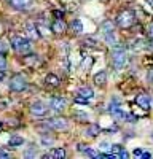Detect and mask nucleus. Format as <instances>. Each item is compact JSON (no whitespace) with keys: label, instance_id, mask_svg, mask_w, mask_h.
Here are the masks:
<instances>
[{"label":"nucleus","instance_id":"f257e3e1","mask_svg":"<svg viewBox=\"0 0 153 159\" xmlns=\"http://www.w3.org/2000/svg\"><path fill=\"white\" fill-rule=\"evenodd\" d=\"M10 43H11V48L16 52H19V54H27L30 51V46H32L30 40L27 37H21V35H13Z\"/></svg>","mask_w":153,"mask_h":159},{"label":"nucleus","instance_id":"f03ea898","mask_svg":"<svg viewBox=\"0 0 153 159\" xmlns=\"http://www.w3.org/2000/svg\"><path fill=\"white\" fill-rule=\"evenodd\" d=\"M117 24L121 29H131L136 24V16H134L132 10H123L117 16Z\"/></svg>","mask_w":153,"mask_h":159},{"label":"nucleus","instance_id":"7ed1b4c3","mask_svg":"<svg viewBox=\"0 0 153 159\" xmlns=\"http://www.w3.org/2000/svg\"><path fill=\"white\" fill-rule=\"evenodd\" d=\"M126 64V51L123 46H115L112 49V65L115 70L123 69V65Z\"/></svg>","mask_w":153,"mask_h":159},{"label":"nucleus","instance_id":"20e7f679","mask_svg":"<svg viewBox=\"0 0 153 159\" xmlns=\"http://www.w3.org/2000/svg\"><path fill=\"white\" fill-rule=\"evenodd\" d=\"M100 32L104 34L107 43L110 45H117V38H115V24L112 21H104L100 25Z\"/></svg>","mask_w":153,"mask_h":159},{"label":"nucleus","instance_id":"39448f33","mask_svg":"<svg viewBox=\"0 0 153 159\" xmlns=\"http://www.w3.org/2000/svg\"><path fill=\"white\" fill-rule=\"evenodd\" d=\"M26 88H27V80H26L21 73L13 75L10 80V89L13 92H22Z\"/></svg>","mask_w":153,"mask_h":159},{"label":"nucleus","instance_id":"423d86ee","mask_svg":"<svg viewBox=\"0 0 153 159\" xmlns=\"http://www.w3.org/2000/svg\"><path fill=\"white\" fill-rule=\"evenodd\" d=\"M46 126L49 129H54V130H66L69 127V123L64 118H51L46 121Z\"/></svg>","mask_w":153,"mask_h":159},{"label":"nucleus","instance_id":"0eeeda50","mask_svg":"<svg viewBox=\"0 0 153 159\" xmlns=\"http://www.w3.org/2000/svg\"><path fill=\"white\" fill-rule=\"evenodd\" d=\"M66 30H67V24L64 21V18H56L51 22V32L54 35H62V34H66Z\"/></svg>","mask_w":153,"mask_h":159},{"label":"nucleus","instance_id":"6e6552de","mask_svg":"<svg viewBox=\"0 0 153 159\" xmlns=\"http://www.w3.org/2000/svg\"><path fill=\"white\" fill-rule=\"evenodd\" d=\"M22 62H24L26 67H29V69H38L42 65V59L37 54H24Z\"/></svg>","mask_w":153,"mask_h":159},{"label":"nucleus","instance_id":"1a4fd4ad","mask_svg":"<svg viewBox=\"0 0 153 159\" xmlns=\"http://www.w3.org/2000/svg\"><path fill=\"white\" fill-rule=\"evenodd\" d=\"M48 107L43 103V102H40V100H37V102H34L32 105H30V113L34 115V116H38V118H42V116H45L46 113H48Z\"/></svg>","mask_w":153,"mask_h":159},{"label":"nucleus","instance_id":"9d476101","mask_svg":"<svg viewBox=\"0 0 153 159\" xmlns=\"http://www.w3.org/2000/svg\"><path fill=\"white\" fill-rule=\"evenodd\" d=\"M49 107H51V110H53V111L61 113V111L66 110L67 102L64 100L62 97H53V99H51V102H49Z\"/></svg>","mask_w":153,"mask_h":159},{"label":"nucleus","instance_id":"9b49d317","mask_svg":"<svg viewBox=\"0 0 153 159\" xmlns=\"http://www.w3.org/2000/svg\"><path fill=\"white\" fill-rule=\"evenodd\" d=\"M136 103H137L142 110H145V111L150 110V99H148L147 94H144V92H140V94L136 96Z\"/></svg>","mask_w":153,"mask_h":159},{"label":"nucleus","instance_id":"f8f14e48","mask_svg":"<svg viewBox=\"0 0 153 159\" xmlns=\"http://www.w3.org/2000/svg\"><path fill=\"white\" fill-rule=\"evenodd\" d=\"M24 32H26V37H27L29 40H37V38H40V32H38V29H37L35 24H26Z\"/></svg>","mask_w":153,"mask_h":159},{"label":"nucleus","instance_id":"ddd939ff","mask_svg":"<svg viewBox=\"0 0 153 159\" xmlns=\"http://www.w3.org/2000/svg\"><path fill=\"white\" fill-rule=\"evenodd\" d=\"M45 84L48 86V88H59V84H61V80L58 78V75H54V73H48L46 76H45Z\"/></svg>","mask_w":153,"mask_h":159},{"label":"nucleus","instance_id":"4468645a","mask_svg":"<svg viewBox=\"0 0 153 159\" xmlns=\"http://www.w3.org/2000/svg\"><path fill=\"white\" fill-rule=\"evenodd\" d=\"M34 0H10V5L15 10H26L32 5Z\"/></svg>","mask_w":153,"mask_h":159},{"label":"nucleus","instance_id":"2eb2a0df","mask_svg":"<svg viewBox=\"0 0 153 159\" xmlns=\"http://www.w3.org/2000/svg\"><path fill=\"white\" fill-rule=\"evenodd\" d=\"M67 156V151L64 148H53L48 154H45L43 157H53V159H64Z\"/></svg>","mask_w":153,"mask_h":159},{"label":"nucleus","instance_id":"dca6fc26","mask_svg":"<svg viewBox=\"0 0 153 159\" xmlns=\"http://www.w3.org/2000/svg\"><path fill=\"white\" fill-rule=\"evenodd\" d=\"M75 96H80V97H83V99L91 100V99L94 97V91L89 88V86H83V88H80L78 91H76V94H75Z\"/></svg>","mask_w":153,"mask_h":159},{"label":"nucleus","instance_id":"f3484780","mask_svg":"<svg viewBox=\"0 0 153 159\" xmlns=\"http://www.w3.org/2000/svg\"><path fill=\"white\" fill-rule=\"evenodd\" d=\"M110 113H112V116L117 119V121H126V116H128V113L126 111H123L120 107H112L110 108Z\"/></svg>","mask_w":153,"mask_h":159},{"label":"nucleus","instance_id":"a211bd4d","mask_svg":"<svg viewBox=\"0 0 153 159\" xmlns=\"http://www.w3.org/2000/svg\"><path fill=\"white\" fill-rule=\"evenodd\" d=\"M93 81H94L96 86H104V84L107 83V73H105V70H102V72L96 73L94 78H93Z\"/></svg>","mask_w":153,"mask_h":159},{"label":"nucleus","instance_id":"6ab92c4d","mask_svg":"<svg viewBox=\"0 0 153 159\" xmlns=\"http://www.w3.org/2000/svg\"><path fill=\"white\" fill-rule=\"evenodd\" d=\"M70 32L75 34V35H78V34L83 32V22H81V19H73V21H72V24H70Z\"/></svg>","mask_w":153,"mask_h":159},{"label":"nucleus","instance_id":"aec40b11","mask_svg":"<svg viewBox=\"0 0 153 159\" xmlns=\"http://www.w3.org/2000/svg\"><path fill=\"white\" fill-rule=\"evenodd\" d=\"M85 134H86V137H97L100 134V127L97 124H89L85 130Z\"/></svg>","mask_w":153,"mask_h":159},{"label":"nucleus","instance_id":"412c9836","mask_svg":"<svg viewBox=\"0 0 153 159\" xmlns=\"http://www.w3.org/2000/svg\"><path fill=\"white\" fill-rule=\"evenodd\" d=\"M22 143H24V139H22V137H19V135H13V137L10 139V142H8V147H11V148H18V147H21Z\"/></svg>","mask_w":153,"mask_h":159},{"label":"nucleus","instance_id":"4be33fe9","mask_svg":"<svg viewBox=\"0 0 153 159\" xmlns=\"http://www.w3.org/2000/svg\"><path fill=\"white\" fill-rule=\"evenodd\" d=\"M40 143H42V147H51V145L54 143V139L51 137V134H49V135H48V134H42Z\"/></svg>","mask_w":153,"mask_h":159},{"label":"nucleus","instance_id":"5701e85b","mask_svg":"<svg viewBox=\"0 0 153 159\" xmlns=\"http://www.w3.org/2000/svg\"><path fill=\"white\" fill-rule=\"evenodd\" d=\"M73 118L76 119V121H80V123H88V121H89L88 115L83 113V111H75V113H73Z\"/></svg>","mask_w":153,"mask_h":159},{"label":"nucleus","instance_id":"b1692460","mask_svg":"<svg viewBox=\"0 0 153 159\" xmlns=\"http://www.w3.org/2000/svg\"><path fill=\"white\" fill-rule=\"evenodd\" d=\"M139 7H142V10L147 13L148 16H153V8H151L147 2H144V0H142V2H139Z\"/></svg>","mask_w":153,"mask_h":159},{"label":"nucleus","instance_id":"393cba45","mask_svg":"<svg viewBox=\"0 0 153 159\" xmlns=\"http://www.w3.org/2000/svg\"><path fill=\"white\" fill-rule=\"evenodd\" d=\"M85 153H86L88 156H91V157H100V153H97V151L93 150V148H86Z\"/></svg>","mask_w":153,"mask_h":159},{"label":"nucleus","instance_id":"a878e982","mask_svg":"<svg viewBox=\"0 0 153 159\" xmlns=\"http://www.w3.org/2000/svg\"><path fill=\"white\" fill-rule=\"evenodd\" d=\"M10 156H11L10 151H7V150H3V148H0V159H8Z\"/></svg>","mask_w":153,"mask_h":159},{"label":"nucleus","instance_id":"bb28decb","mask_svg":"<svg viewBox=\"0 0 153 159\" xmlns=\"http://www.w3.org/2000/svg\"><path fill=\"white\" fill-rule=\"evenodd\" d=\"M99 147H100V150H104V151L112 150V147H110V143H109V142H102V143L99 145Z\"/></svg>","mask_w":153,"mask_h":159},{"label":"nucleus","instance_id":"cd10ccee","mask_svg":"<svg viewBox=\"0 0 153 159\" xmlns=\"http://www.w3.org/2000/svg\"><path fill=\"white\" fill-rule=\"evenodd\" d=\"M5 67H7V59L2 52H0V69H5Z\"/></svg>","mask_w":153,"mask_h":159},{"label":"nucleus","instance_id":"c85d7f7f","mask_svg":"<svg viewBox=\"0 0 153 159\" xmlns=\"http://www.w3.org/2000/svg\"><path fill=\"white\" fill-rule=\"evenodd\" d=\"M121 150H123V147H121V145H112V151H113L115 154H118Z\"/></svg>","mask_w":153,"mask_h":159},{"label":"nucleus","instance_id":"c756f323","mask_svg":"<svg viewBox=\"0 0 153 159\" xmlns=\"http://www.w3.org/2000/svg\"><path fill=\"white\" fill-rule=\"evenodd\" d=\"M128 156H129V153H128V151H126L124 148H123V150H121V151H120V153L117 154V157H123V159H126Z\"/></svg>","mask_w":153,"mask_h":159},{"label":"nucleus","instance_id":"7c9ffc66","mask_svg":"<svg viewBox=\"0 0 153 159\" xmlns=\"http://www.w3.org/2000/svg\"><path fill=\"white\" fill-rule=\"evenodd\" d=\"M75 102H76V103H88L89 100H88V99H83V97H80V96H75Z\"/></svg>","mask_w":153,"mask_h":159},{"label":"nucleus","instance_id":"2f4dec72","mask_svg":"<svg viewBox=\"0 0 153 159\" xmlns=\"http://www.w3.org/2000/svg\"><path fill=\"white\" fill-rule=\"evenodd\" d=\"M147 80H148V83H150V84H153V69L148 70V73H147Z\"/></svg>","mask_w":153,"mask_h":159},{"label":"nucleus","instance_id":"473e14b6","mask_svg":"<svg viewBox=\"0 0 153 159\" xmlns=\"http://www.w3.org/2000/svg\"><path fill=\"white\" fill-rule=\"evenodd\" d=\"M148 37H150V43H153V24L150 25V29H148Z\"/></svg>","mask_w":153,"mask_h":159},{"label":"nucleus","instance_id":"72a5a7b5","mask_svg":"<svg viewBox=\"0 0 153 159\" xmlns=\"http://www.w3.org/2000/svg\"><path fill=\"white\" fill-rule=\"evenodd\" d=\"M53 15H54L56 18H64V13H62V11H56V10H54Z\"/></svg>","mask_w":153,"mask_h":159},{"label":"nucleus","instance_id":"f704fd0d","mask_svg":"<svg viewBox=\"0 0 153 159\" xmlns=\"http://www.w3.org/2000/svg\"><path fill=\"white\" fill-rule=\"evenodd\" d=\"M5 80V69H0V83Z\"/></svg>","mask_w":153,"mask_h":159},{"label":"nucleus","instance_id":"c9c22d12","mask_svg":"<svg viewBox=\"0 0 153 159\" xmlns=\"http://www.w3.org/2000/svg\"><path fill=\"white\" fill-rule=\"evenodd\" d=\"M5 51H7V46L3 45V42H2V40H0V52H2V54H3Z\"/></svg>","mask_w":153,"mask_h":159},{"label":"nucleus","instance_id":"e433bc0d","mask_svg":"<svg viewBox=\"0 0 153 159\" xmlns=\"http://www.w3.org/2000/svg\"><path fill=\"white\" fill-rule=\"evenodd\" d=\"M142 153H144V150H134V156H142Z\"/></svg>","mask_w":153,"mask_h":159},{"label":"nucleus","instance_id":"4c0bfd02","mask_svg":"<svg viewBox=\"0 0 153 159\" xmlns=\"http://www.w3.org/2000/svg\"><path fill=\"white\" fill-rule=\"evenodd\" d=\"M150 156H151L150 153H145V151H144V153H142V156H140V157H144V159H148Z\"/></svg>","mask_w":153,"mask_h":159},{"label":"nucleus","instance_id":"58836bf2","mask_svg":"<svg viewBox=\"0 0 153 159\" xmlns=\"http://www.w3.org/2000/svg\"><path fill=\"white\" fill-rule=\"evenodd\" d=\"M0 129H2V121H0Z\"/></svg>","mask_w":153,"mask_h":159}]
</instances>
